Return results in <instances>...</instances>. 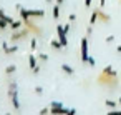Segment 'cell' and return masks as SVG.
<instances>
[{
    "label": "cell",
    "instance_id": "1",
    "mask_svg": "<svg viewBox=\"0 0 121 115\" xmlns=\"http://www.w3.org/2000/svg\"><path fill=\"white\" fill-rule=\"evenodd\" d=\"M96 82H98V85H101V87H104V88H108L111 92L116 90L121 85V80H119L118 73H104V72H101L98 75Z\"/></svg>",
    "mask_w": 121,
    "mask_h": 115
},
{
    "label": "cell",
    "instance_id": "2",
    "mask_svg": "<svg viewBox=\"0 0 121 115\" xmlns=\"http://www.w3.org/2000/svg\"><path fill=\"white\" fill-rule=\"evenodd\" d=\"M20 12V19L23 20V19H43L45 17V10H42V9H38V10H35V9H20L18 10Z\"/></svg>",
    "mask_w": 121,
    "mask_h": 115
},
{
    "label": "cell",
    "instance_id": "3",
    "mask_svg": "<svg viewBox=\"0 0 121 115\" xmlns=\"http://www.w3.org/2000/svg\"><path fill=\"white\" fill-rule=\"evenodd\" d=\"M17 88H18L17 82H10V83H9V97H10V100H12L13 108L18 112V110H20V102H18V93H17Z\"/></svg>",
    "mask_w": 121,
    "mask_h": 115
},
{
    "label": "cell",
    "instance_id": "4",
    "mask_svg": "<svg viewBox=\"0 0 121 115\" xmlns=\"http://www.w3.org/2000/svg\"><path fill=\"white\" fill-rule=\"evenodd\" d=\"M23 24H25V27L30 30V34L38 35V37H43V30H42V27H38L32 19H23Z\"/></svg>",
    "mask_w": 121,
    "mask_h": 115
},
{
    "label": "cell",
    "instance_id": "5",
    "mask_svg": "<svg viewBox=\"0 0 121 115\" xmlns=\"http://www.w3.org/2000/svg\"><path fill=\"white\" fill-rule=\"evenodd\" d=\"M28 35H30V30H28L27 27H25V29H18V30H15V32L12 34L10 42H12V43H17V42H20V40H25Z\"/></svg>",
    "mask_w": 121,
    "mask_h": 115
},
{
    "label": "cell",
    "instance_id": "6",
    "mask_svg": "<svg viewBox=\"0 0 121 115\" xmlns=\"http://www.w3.org/2000/svg\"><path fill=\"white\" fill-rule=\"evenodd\" d=\"M68 108L61 102H52L50 103V115H66Z\"/></svg>",
    "mask_w": 121,
    "mask_h": 115
},
{
    "label": "cell",
    "instance_id": "7",
    "mask_svg": "<svg viewBox=\"0 0 121 115\" xmlns=\"http://www.w3.org/2000/svg\"><path fill=\"white\" fill-rule=\"evenodd\" d=\"M80 57H81V62H88V57H90V52H88V37H83L81 42H80Z\"/></svg>",
    "mask_w": 121,
    "mask_h": 115
},
{
    "label": "cell",
    "instance_id": "8",
    "mask_svg": "<svg viewBox=\"0 0 121 115\" xmlns=\"http://www.w3.org/2000/svg\"><path fill=\"white\" fill-rule=\"evenodd\" d=\"M56 35H58L60 43H61L63 47H66V45H68V38H66V32H65L63 25H58V27H56Z\"/></svg>",
    "mask_w": 121,
    "mask_h": 115
},
{
    "label": "cell",
    "instance_id": "9",
    "mask_svg": "<svg viewBox=\"0 0 121 115\" xmlns=\"http://www.w3.org/2000/svg\"><path fill=\"white\" fill-rule=\"evenodd\" d=\"M2 48H4V53H5V55H12V53H15V52L18 50V47H17L15 43H13V45H9L7 42L2 43Z\"/></svg>",
    "mask_w": 121,
    "mask_h": 115
},
{
    "label": "cell",
    "instance_id": "10",
    "mask_svg": "<svg viewBox=\"0 0 121 115\" xmlns=\"http://www.w3.org/2000/svg\"><path fill=\"white\" fill-rule=\"evenodd\" d=\"M96 14H98V20H101V22H104V24H109V22H111V17H109L106 12H103L101 9H96Z\"/></svg>",
    "mask_w": 121,
    "mask_h": 115
},
{
    "label": "cell",
    "instance_id": "11",
    "mask_svg": "<svg viewBox=\"0 0 121 115\" xmlns=\"http://www.w3.org/2000/svg\"><path fill=\"white\" fill-rule=\"evenodd\" d=\"M28 65H30L32 72L38 67V63H37V55H33V53H30V55H28Z\"/></svg>",
    "mask_w": 121,
    "mask_h": 115
},
{
    "label": "cell",
    "instance_id": "12",
    "mask_svg": "<svg viewBox=\"0 0 121 115\" xmlns=\"http://www.w3.org/2000/svg\"><path fill=\"white\" fill-rule=\"evenodd\" d=\"M0 19H2V20H5V22H7L9 25H10V24L13 22V19H12V17H9V15L5 14V10H4V9H0Z\"/></svg>",
    "mask_w": 121,
    "mask_h": 115
},
{
    "label": "cell",
    "instance_id": "13",
    "mask_svg": "<svg viewBox=\"0 0 121 115\" xmlns=\"http://www.w3.org/2000/svg\"><path fill=\"white\" fill-rule=\"evenodd\" d=\"M61 70H63V73H66V75H73V73H75V68L70 67V65H66V63L61 65Z\"/></svg>",
    "mask_w": 121,
    "mask_h": 115
},
{
    "label": "cell",
    "instance_id": "14",
    "mask_svg": "<svg viewBox=\"0 0 121 115\" xmlns=\"http://www.w3.org/2000/svg\"><path fill=\"white\" fill-rule=\"evenodd\" d=\"M104 105H106L108 108H111V110H113V108H118V105H119V103H118V102H114V100L106 98V100H104Z\"/></svg>",
    "mask_w": 121,
    "mask_h": 115
},
{
    "label": "cell",
    "instance_id": "15",
    "mask_svg": "<svg viewBox=\"0 0 121 115\" xmlns=\"http://www.w3.org/2000/svg\"><path fill=\"white\" fill-rule=\"evenodd\" d=\"M22 24H23V20H13V22L10 24V27H12V30L15 32V30H18V29H22Z\"/></svg>",
    "mask_w": 121,
    "mask_h": 115
},
{
    "label": "cell",
    "instance_id": "16",
    "mask_svg": "<svg viewBox=\"0 0 121 115\" xmlns=\"http://www.w3.org/2000/svg\"><path fill=\"white\" fill-rule=\"evenodd\" d=\"M52 14H53V19H55V20L60 17V5H58V4H56V5H53V9H52Z\"/></svg>",
    "mask_w": 121,
    "mask_h": 115
},
{
    "label": "cell",
    "instance_id": "17",
    "mask_svg": "<svg viewBox=\"0 0 121 115\" xmlns=\"http://www.w3.org/2000/svg\"><path fill=\"white\" fill-rule=\"evenodd\" d=\"M50 45H52V48H55V50H60V48H63V45L60 43V40H52V42H50Z\"/></svg>",
    "mask_w": 121,
    "mask_h": 115
},
{
    "label": "cell",
    "instance_id": "18",
    "mask_svg": "<svg viewBox=\"0 0 121 115\" xmlns=\"http://www.w3.org/2000/svg\"><path fill=\"white\" fill-rule=\"evenodd\" d=\"M96 22H98V14H96V10H93V14L90 17V25H95Z\"/></svg>",
    "mask_w": 121,
    "mask_h": 115
},
{
    "label": "cell",
    "instance_id": "19",
    "mask_svg": "<svg viewBox=\"0 0 121 115\" xmlns=\"http://www.w3.org/2000/svg\"><path fill=\"white\" fill-rule=\"evenodd\" d=\"M15 70H17L15 65H9V67L5 68V73H7V75H12V73H15Z\"/></svg>",
    "mask_w": 121,
    "mask_h": 115
},
{
    "label": "cell",
    "instance_id": "20",
    "mask_svg": "<svg viewBox=\"0 0 121 115\" xmlns=\"http://www.w3.org/2000/svg\"><path fill=\"white\" fill-rule=\"evenodd\" d=\"M106 115H121V108H113V110H109Z\"/></svg>",
    "mask_w": 121,
    "mask_h": 115
},
{
    "label": "cell",
    "instance_id": "21",
    "mask_svg": "<svg viewBox=\"0 0 121 115\" xmlns=\"http://www.w3.org/2000/svg\"><path fill=\"white\" fill-rule=\"evenodd\" d=\"M38 60H40V62H47V60H48V55H47V53H38Z\"/></svg>",
    "mask_w": 121,
    "mask_h": 115
},
{
    "label": "cell",
    "instance_id": "22",
    "mask_svg": "<svg viewBox=\"0 0 121 115\" xmlns=\"http://www.w3.org/2000/svg\"><path fill=\"white\" fill-rule=\"evenodd\" d=\"M30 48L32 50H37V38H32L30 40Z\"/></svg>",
    "mask_w": 121,
    "mask_h": 115
},
{
    "label": "cell",
    "instance_id": "23",
    "mask_svg": "<svg viewBox=\"0 0 121 115\" xmlns=\"http://www.w3.org/2000/svg\"><path fill=\"white\" fill-rule=\"evenodd\" d=\"M50 113V107H47V108H42L40 112H38V115H48Z\"/></svg>",
    "mask_w": 121,
    "mask_h": 115
},
{
    "label": "cell",
    "instance_id": "24",
    "mask_svg": "<svg viewBox=\"0 0 121 115\" xmlns=\"http://www.w3.org/2000/svg\"><path fill=\"white\" fill-rule=\"evenodd\" d=\"M104 42H106V43H113V42H114V35H108V37L104 38Z\"/></svg>",
    "mask_w": 121,
    "mask_h": 115
},
{
    "label": "cell",
    "instance_id": "25",
    "mask_svg": "<svg viewBox=\"0 0 121 115\" xmlns=\"http://www.w3.org/2000/svg\"><path fill=\"white\" fill-rule=\"evenodd\" d=\"M86 63H88V65H91V67H95V65H96V60H95L93 57H88V62H86Z\"/></svg>",
    "mask_w": 121,
    "mask_h": 115
},
{
    "label": "cell",
    "instance_id": "26",
    "mask_svg": "<svg viewBox=\"0 0 121 115\" xmlns=\"http://www.w3.org/2000/svg\"><path fill=\"white\" fill-rule=\"evenodd\" d=\"M7 27H9V24H7L5 20L0 19V30H4V29H7Z\"/></svg>",
    "mask_w": 121,
    "mask_h": 115
},
{
    "label": "cell",
    "instance_id": "27",
    "mask_svg": "<svg viewBox=\"0 0 121 115\" xmlns=\"http://www.w3.org/2000/svg\"><path fill=\"white\" fill-rule=\"evenodd\" d=\"M93 34V25H88V29H86V37H90Z\"/></svg>",
    "mask_w": 121,
    "mask_h": 115
},
{
    "label": "cell",
    "instance_id": "28",
    "mask_svg": "<svg viewBox=\"0 0 121 115\" xmlns=\"http://www.w3.org/2000/svg\"><path fill=\"white\" fill-rule=\"evenodd\" d=\"M68 20H70V22H75V20H76V15H75V14H70V15H68Z\"/></svg>",
    "mask_w": 121,
    "mask_h": 115
},
{
    "label": "cell",
    "instance_id": "29",
    "mask_svg": "<svg viewBox=\"0 0 121 115\" xmlns=\"http://www.w3.org/2000/svg\"><path fill=\"white\" fill-rule=\"evenodd\" d=\"M35 93L42 95V93H43V88H42V87H35Z\"/></svg>",
    "mask_w": 121,
    "mask_h": 115
},
{
    "label": "cell",
    "instance_id": "30",
    "mask_svg": "<svg viewBox=\"0 0 121 115\" xmlns=\"http://www.w3.org/2000/svg\"><path fill=\"white\" fill-rule=\"evenodd\" d=\"M66 115H76V110H75V108H68Z\"/></svg>",
    "mask_w": 121,
    "mask_h": 115
},
{
    "label": "cell",
    "instance_id": "31",
    "mask_svg": "<svg viewBox=\"0 0 121 115\" xmlns=\"http://www.w3.org/2000/svg\"><path fill=\"white\" fill-rule=\"evenodd\" d=\"M63 29H65V32H66V34H68V32H70V29H71V27H70V24H65V25H63Z\"/></svg>",
    "mask_w": 121,
    "mask_h": 115
},
{
    "label": "cell",
    "instance_id": "32",
    "mask_svg": "<svg viewBox=\"0 0 121 115\" xmlns=\"http://www.w3.org/2000/svg\"><path fill=\"white\" fill-rule=\"evenodd\" d=\"M85 7H86V9L91 7V0H85Z\"/></svg>",
    "mask_w": 121,
    "mask_h": 115
},
{
    "label": "cell",
    "instance_id": "33",
    "mask_svg": "<svg viewBox=\"0 0 121 115\" xmlns=\"http://www.w3.org/2000/svg\"><path fill=\"white\" fill-rule=\"evenodd\" d=\"M104 4H106V0H99V9H103V7H104Z\"/></svg>",
    "mask_w": 121,
    "mask_h": 115
},
{
    "label": "cell",
    "instance_id": "34",
    "mask_svg": "<svg viewBox=\"0 0 121 115\" xmlns=\"http://www.w3.org/2000/svg\"><path fill=\"white\" fill-rule=\"evenodd\" d=\"M55 2H56L58 5H63V4H65V0H55Z\"/></svg>",
    "mask_w": 121,
    "mask_h": 115
},
{
    "label": "cell",
    "instance_id": "35",
    "mask_svg": "<svg viewBox=\"0 0 121 115\" xmlns=\"http://www.w3.org/2000/svg\"><path fill=\"white\" fill-rule=\"evenodd\" d=\"M116 50H118V53H121V45H118V48H116Z\"/></svg>",
    "mask_w": 121,
    "mask_h": 115
},
{
    "label": "cell",
    "instance_id": "36",
    "mask_svg": "<svg viewBox=\"0 0 121 115\" xmlns=\"http://www.w3.org/2000/svg\"><path fill=\"white\" fill-rule=\"evenodd\" d=\"M118 103H119V105H121V97H119V98H118Z\"/></svg>",
    "mask_w": 121,
    "mask_h": 115
},
{
    "label": "cell",
    "instance_id": "37",
    "mask_svg": "<svg viewBox=\"0 0 121 115\" xmlns=\"http://www.w3.org/2000/svg\"><path fill=\"white\" fill-rule=\"evenodd\" d=\"M45 2H48V4H52V0H45Z\"/></svg>",
    "mask_w": 121,
    "mask_h": 115
},
{
    "label": "cell",
    "instance_id": "38",
    "mask_svg": "<svg viewBox=\"0 0 121 115\" xmlns=\"http://www.w3.org/2000/svg\"><path fill=\"white\" fill-rule=\"evenodd\" d=\"M5 115H12V113H5Z\"/></svg>",
    "mask_w": 121,
    "mask_h": 115
}]
</instances>
